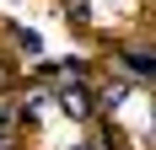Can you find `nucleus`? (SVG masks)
Segmentation results:
<instances>
[{
  "instance_id": "nucleus-1",
  "label": "nucleus",
  "mask_w": 156,
  "mask_h": 150,
  "mask_svg": "<svg viewBox=\"0 0 156 150\" xmlns=\"http://www.w3.org/2000/svg\"><path fill=\"white\" fill-rule=\"evenodd\" d=\"M54 102H59V113H65V118H92V107H97V97H92V91H86V86H81V80H76V86H65L59 91V97H54Z\"/></svg>"
},
{
  "instance_id": "nucleus-2",
  "label": "nucleus",
  "mask_w": 156,
  "mask_h": 150,
  "mask_svg": "<svg viewBox=\"0 0 156 150\" xmlns=\"http://www.w3.org/2000/svg\"><path fill=\"white\" fill-rule=\"evenodd\" d=\"M124 64H129L135 75H156V48H145V43L124 48Z\"/></svg>"
},
{
  "instance_id": "nucleus-3",
  "label": "nucleus",
  "mask_w": 156,
  "mask_h": 150,
  "mask_svg": "<svg viewBox=\"0 0 156 150\" xmlns=\"http://www.w3.org/2000/svg\"><path fill=\"white\" fill-rule=\"evenodd\" d=\"M65 22H76V27H92V5H86V0H65Z\"/></svg>"
},
{
  "instance_id": "nucleus-4",
  "label": "nucleus",
  "mask_w": 156,
  "mask_h": 150,
  "mask_svg": "<svg viewBox=\"0 0 156 150\" xmlns=\"http://www.w3.org/2000/svg\"><path fill=\"white\" fill-rule=\"evenodd\" d=\"M124 97H129V86H124V80H119V86H102V91H97V102H102V107H124Z\"/></svg>"
},
{
  "instance_id": "nucleus-5",
  "label": "nucleus",
  "mask_w": 156,
  "mask_h": 150,
  "mask_svg": "<svg viewBox=\"0 0 156 150\" xmlns=\"http://www.w3.org/2000/svg\"><path fill=\"white\" fill-rule=\"evenodd\" d=\"M16 48H22V54H43V38H38V32H16Z\"/></svg>"
},
{
  "instance_id": "nucleus-6",
  "label": "nucleus",
  "mask_w": 156,
  "mask_h": 150,
  "mask_svg": "<svg viewBox=\"0 0 156 150\" xmlns=\"http://www.w3.org/2000/svg\"><path fill=\"white\" fill-rule=\"evenodd\" d=\"M5 129H11V113H5V107H0V134H5Z\"/></svg>"
},
{
  "instance_id": "nucleus-7",
  "label": "nucleus",
  "mask_w": 156,
  "mask_h": 150,
  "mask_svg": "<svg viewBox=\"0 0 156 150\" xmlns=\"http://www.w3.org/2000/svg\"><path fill=\"white\" fill-rule=\"evenodd\" d=\"M76 150H97V139H81V145H76Z\"/></svg>"
},
{
  "instance_id": "nucleus-8",
  "label": "nucleus",
  "mask_w": 156,
  "mask_h": 150,
  "mask_svg": "<svg viewBox=\"0 0 156 150\" xmlns=\"http://www.w3.org/2000/svg\"><path fill=\"white\" fill-rule=\"evenodd\" d=\"M0 150H11V139H5V134H0Z\"/></svg>"
}]
</instances>
